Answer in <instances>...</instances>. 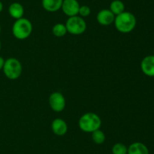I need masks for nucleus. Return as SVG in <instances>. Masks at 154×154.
<instances>
[{"instance_id":"1","label":"nucleus","mask_w":154,"mask_h":154,"mask_svg":"<svg viewBox=\"0 0 154 154\" xmlns=\"http://www.w3.org/2000/svg\"><path fill=\"white\" fill-rule=\"evenodd\" d=\"M114 23L117 31L122 33H129L135 28L137 20L133 14L125 11L115 16Z\"/></svg>"},{"instance_id":"2","label":"nucleus","mask_w":154,"mask_h":154,"mask_svg":"<svg viewBox=\"0 0 154 154\" xmlns=\"http://www.w3.org/2000/svg\"><path fill=\"white\" fill-rule=\"evenodd\" d=\"M78 125L81 131L86 133H92L100 128L102 119L95 113H86L81 116Z\"/></svg>"},{"instance_id":"3","label":"nucleus","mask_w":154,"mask_h":154,"mask_svg":"<svg viewBox=\"0 0 154 154\" xmlns=\"http://www.w3.org/2000/svg\"><path fill=\"white\" fill-rule=\"evenodd\" d=\"M32 32V24L26 18H20L15 21L12 26V33L16 39L23 40L30 36Z\"/></svg>"},{"instance_id":"4","label":"nucleus","mask_w":154,"mask_h":154,"mask_svg":"<svg viewBox=\"0 0 154 154\" xmlns=\"http://www.w3.org/2000/svg\"><path fill=\"white\" fill-rule=\"evenodd\" d=\"M5 75L8 79H17L23 72V66L20 61L15 57H9L5 60L2 68Z\"/></svg>"},{"instance_id":"5","label":"nucleus","mask_w":154,"mask_h":154,"mask_svg":"<svg viewBox=\"0 0 154 154\" xmlns=\"http://www.w3.org/2000/svg\"><path fill=\"white\" fill-rule=\"evenodd\" d=\"M65 25L67 29L68 33L72 35L82 34L87 29V24L84 19L78 15L69 17Z\"/></svg>"},{"instance_id":"6","label":"nucleus","mask_w":154,"mask_h":154,"mask_svg":"<svg viewBox=\"0 0 154 154\" xmlns=\"http://www.w3.org/2000/svg\"><path fill=\"white\" fill-rule=\"evenodd\" d=\"M66 99L61 92L55 91L49 97V104L51 110L55 112H62L66 107Z\"/></svg>"},{"instance_id":"7","label":"nucleus","mask_w":154,"mask_h":154,"mask_svg":"<svg viewBox=\"0 0 154 154\" xmlns=\"http://www.w3.org/2000/svg\"><path fill=\"white\" fill-rule=\"evenodd\" d=\"M80 6L78 0H63L61 9L63 13L69 18L78 15Z\"/></svg>"},{"instance_id":"8","label":"nucleus","mask_w":154,"mask_h":154,"mask_svg":"<svg viewBox=\"0 0 154 154\" xmlns=\"http://www.w3.org/2000/svg\"><path fill=\"white\" fill-rule=\"evenodd\" d=\"M115 15L110 11V9H102L99 11L96 16L98 23L102 26H109L114 22Z\"/></svg>"},{"instance_id":"9","label":"nucleus","mask_w":154,"mask_h":154,"mask_svg":"<svg viewBox=\"0 0 154 154\" xmlns=\"http://www.w3.org/2000/svg\"><path fill=\"white\" fill-rule=\"evenodd\" d=\"M141 71L149 77H154V55L146 56L141 63Z\"/></svg>"},{"instance_id":"10","label":"nucleus","mask_w":154,"mask_h":154,"mask_svg":"<svg viewBox=\"0 0 154 154\" xmlns=\"http://www.w3.org/2000/svg\"><path fill=\"white\" fill-rule=\"evenodd\" d=\"M51 128L53 132L58 136L65 135L68 131L67 123L61 118H57L53 121Z\"/></svg>"},{"instance_id":"11","label":"nucleus","mask_w":154,"mask_h":154,"mask_svg":"<svg viewBox=\"0 0 154 154\" xmlns=\"http://www.w3.org/2000/svg\"><path fill=\"white\" fill-rule=\"evenodd\" d=\"M8 13L11 18H14L15 20L20 19L23 18L24 14V8L20 3L13 2L9 5Z\"/></svg>"},{"instance_id":"12","label":"nucleus","mask_w":154,"mask_h":154,"mask_svg":"<svg viewBox=\"0 0 154 154\" xmlns=\"http://www.w3.org/2000/svg\"><path fill=\"white\" fill-rule=\"evenodd\" d=\"M127 154H150L147 146L141 142H134L128 147Z\"/></svg>"},{"instance_id":"13","label":"nucleus","mask_w":154,"mask_h":154,"mask_svg":"<svg viewBox=\"0 0 154 154\" xmlns=\"http://www.w3.org/2000/svg\"><path fill=\"white\" fill-rule=\"evenodd\" d=\"M63 0H42L43 8L48 12H56L61 9Z\"/></svg>"},{"instance_id":"14","label":"nucleus","mask_w":154,"mask_h":154,"mask_svg":"<svg viewBox=\"0 0 154 154\" xmlns=\"http://www.w3.org/2000/svg\"><path fill=\"white\" fill-rule=\"evenodd\" d=\"M110 11L115 16L125 11V5L121 0H113L110 4Z\"/></svg>"},{"instance_id":"15","label":"nucleus","mask_w":154,"mask_h":154,"mask_svg":"<svg viewBox=\"0 0 154 154\" xmlns=\"http://www.w3.org/2000/svg\"><path fill=\"white\" fill-rule=\"evenodd\" d=\"M52 33L57 37H63L64 36H66L68 32L65 24H62V23H58L53 27Z\"/></svg>"},{"instance_id":"16","label":"nucleus","mask_w":154,"mask_h":154,"mask_svg":"<svg viewBox=\"0 0 154 154\" xmlns=\"http://www.w3.org/2000/svg\"><path fill=\"white\" fill-rule=\"evenodd\" d=\"M105 134L100 128L92 132V139L96 144H102L105 141Z\"/></svg>"},{"instance_id":"17","label":"nucleus","mask_w":154,"mask_h":154,"mask_svg":"<svg viewBox=\"0 0 154 154\" xmlns=\"http://www.w3.org/2000/svg\"><path fill=\"white\" fill-rule=\"evenodd\" d=\"M128 147L122 143H117L113 146V154H127Z\"/></svg>"},{"instance_id":"18","label":"nucleus","mask_w":154,"mask_h":154,"mask_svg":"<svg viewBox=\"0 0 154 154\" xmlns=\"http://www.w3.org/2000/svg\"><path fill=\"white\" fill-rule=\"evenodd\" d=\"M91 13V9L89 6L87 5H81L79 8V11H78V14L81 18H86L88 17Z\"/></svg>"},{"instance_id":"19","label":"nucleus","mask_w":154,"mask_h":154,"mask_svg":"<svg viewBox=\"0 0 154 154\" xmlns=\"http://www.w3.org/2000/svg\"><path fill=\"white\" fill-rule=\"evenodd\" d=\"M5 60L2 57H1V56H0V70H1V69H2L3 66H4V63H5Z\"/></svg>"},{"instance_id":"20","label":"nucleus","mask_w":154,"mask_h":154,"mask_svg":"<svg viewBox=\"0 0 154 154\" xmlns=\"http://www.w3.org/2000/svg\"><path fill=\"white\" fill-rule=\"evenodd\" d=\"M3 8H4V6H3V3L0 1V13L3 11Z\"/></svg>"},{"instance_id":"21","label":"nucleus","mask_w":154,"mask_h":154,"mask_svg":"<svg viewBox=\"0 0 154 154\" xmlns=\"http://www.w3.org/2000/svg\"><path fill=\"white\" fill-rule=\"evenodd\" d=\"M1 48H2V43H1V41H0V51H1Z\"/></svg>"},{"instance_id":"22","label":"nucleus","mask_w":154,"mask_h":154,"mask_svg":"<svg viewBox=\"0 0 154 154\" xmlns=\"http://www.w3.org/2000/svg\"><path fill=\"white\" fill-rule=\"evenodd\" d=\"M1 31H2V27H1V24H0V33H1Z\"/></svg>"}]
</instances>
